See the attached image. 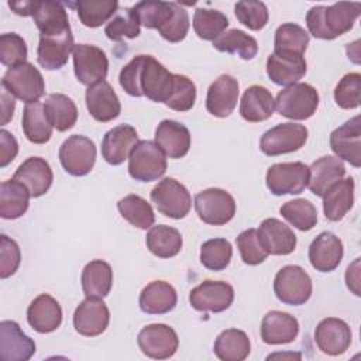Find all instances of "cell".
<instances>
[{
    "mask_svg": "<svg viewBox=\"0 0 361 361\" xmlns=\"http://www.w3.org/2000/svg\"><path fill=\"white\" fill-rule=\"evenodd\" d=\"M360 14V3L338 1L329 7L314 6L306 14V25L314 38L334 39L348 32Z\"/></svg>",
    "mask_w": 361,
    "mask_h": 361,
    "instance_id": "6da1fadb",
    "label": "cell"
},
{
    "mask_svg": "<svg viewBox=\"0 0 361 361\" xmlns=\"http://www.w3.org/2000/svg\"><path fill=\"white\" fill-rule=\"evenodd\" d=\"M319 107V93L309 83H295L276 94L275 109L290 120L310 118Z\"/></svg>",
    "mask_w": 361,
    "mask_h": 361,
    "instance_id": "7a4b0ae2",
    "label": "cell"
},
{
    "mask_svg": "<svg viewBox=\"0 0 361 361\" xmlns=\"http://www.w3.org/2000/svg\"><path fill=\"white\" fill-rule=\"evenodd\" d=\"M166 172V158L155 141L141 140L128 157V173L138 182H152Z\"/></svg>",
    "mask_w": 361,
    "mask_h": 361,
    "instance_id": "3957f363",
    "label": "cell"
},
{
    "mask_svg": "<svg viewBox=\"0 0 361 361\" xmlns=\"http://www.w3.org/2000/svg\"><path fill=\"white\" fill-rule=\"evenodd\" d=\"M312 290V279L299 265H285L275 275L274 292L278 300L285 305H305L310 299Z\"/></svg>",
    "mask_w": 361,
    "mask_h": 361,
    "instance_id": "277c9868",
    "label": "cell"
},
{
    "mask_svg": "<svg viewBox=\"0 0 361 361\" xmlns=\"http://www.w3.org/2000/svg\"><path fill=\"white\" fill-rule=\"evenodd\" d=\"M1 86L27 104L38 102L45 94L44 78L30 62L7 69L1 79Z\"/></svg>",
    "mask_w": 361,
    "mask_h": 361,
    "instance_id": "5b68a950",
    "label": "cell"
},
{
    "mask_svg": "<svg viewBox=\"0 0 361 361\" xmlns=\"http://www.w3.org/2000/svg\"><path fill=\"white\" fill-rule=\"evenodd\" d=\"M151 202L169 219H183L192 206L189 190L173 178H164L151 190Z\"/></svg>",
    "mask_w": 361,
    "mask_h": 361,
    "instance_id": "8992f818",
    "label": "cell"
},
{
    "mask_svg": "<svg viewBox=\"0 0 361 361\" xmlns=\"http://www.w3.org/2000/svg\"><path fill=\"white\" fill-rule=\"evenodd\" d=\"M309 166L303 162L274 164L267 171L265 183L275 196L299 195L307 188Z\"/></svg>",
    "mask_w": 361,
    "mask_h": 361,
    "instance_id": "52a82bcc",
    "label": "cell"
},
{
    "mask_svg": "<svg viewBox=\"0 0 361 361\" xmlns=\"http://www.w3.org/2000/svg\"><path fill=\"white\" fill-rule=\"evenodd\" d=\"M195 209L203 223L223 226L234 217L235 200L224 189L209 188L195 196Z\"/></svg>",
    "mask_w": 361,
    "mask_h": 361,
    "instance_id": "ba28073f",
    "label": "cell"
},
{
    "mask_svg": "<svg viewBox=\"0 0 361 361\" xmlns=\"http://www.w3.org/2000/svg\"><path fill=\"white\" fill-rule=\"evenodd\" d=\"M62 168L72 176L87 175L96 162V145L85 135H71L59 147Z\"/></svg>",
    "mask_w": 361,
    "mask_h": 361,
    "instance_id": "9c48e42d",
    "label": "cell"
},
{
    "mask_svg": "<svg viewBox=\"0 0 361 361\" xmlns=\"http://www.w3.org/2000/svg\"><path fill=\"white\" fill-rule=\"evenodd\" d=\"M307 135L309 131L303 124L282 123L262 134L259 148L268 157L295 152L305 145Z\"/></svg>",
    "mask_w": 361,
    "mask_h": 361,
    "instance_id": "30bf717a",
    "label": "cell"
},
{
    "mask_svg": "<svg viewBox=\"0 0 361 361\" xmlns=\"http://www.w3.org/2000/svg\"><path fill=\"white\" fill-rule=\"evenodd\" d=\"M73 71L76 79L87 86L102 82L107 76L109 59L99 47L78 44L72 51Z\"/></svg>",
    "mask_w": 361,
    "mask_h": 361,
    "instance_id": "8fae6325",
    "label": "cell"
},
{
    "mask_svg": "<svg viewBox=\"0 0 361 361\" xmlns=\"http://www.w3.org/2000/svg\"><path fill=\"white\" fill-rule=\"evenodd\" d=\"M140 89L147 99L157 103H166L173 90V73L154 56L145 55L140 72Z\"/></svg>",
    "mask_w": 361,
    "mask_h": 361,
    "instance_id": "7c38bea8",
    "label": "cell"
},
{
    "mask_svg": "<svg viewBox=\"0 0 361 361\" xmlns=\"http://www.w3.org/2000/svg\"><path fill=\"white\" fill-rule=\"evenodd\" d=\"M137 343L144 355L154 360L171 358L179 345L176 331L162 323H152L141 329Z\"/></svg>",
    "mask_w": 361,
    "mask_h": 361,
    "instance_id": "4fadbf2b",
    "label": "cell"
},
{
    "mask_svg": "<svg viewBox=\"0 0 361 361\" xmlns=\"http://www.w3.org/2000/svg\"><path fill=\"white\" fill-rule=\"evenodd\" d=\"M234 300V289L223 281L206 279L189 293V303L197 312L220 313L227 310Z\"/></svg>",
    "mask_w": 361,
    "mask_h": 361,
    "instance_id": "5bb4252c",
    "label": "cell"
},
{
    "mask_svg": "<svg viewBox=\"0 0 361 361\" xmlns=\"http://www.w3.org/2000/svg\"><path fill=\"white\" fill-rule=\"evenodd\" d=\"M330 148L337 158L347 161L350 165H361V121L354 116L330 134Z\"/></svg>",
    "mask_w": 361,
    "mask_h": 361,
    "instance_id": "9a60e30c",
    "label": "cell"
},
{
    "mask_svg": "<svg viewBox=\"0 0 361 361\" xmlns=\"http://www.w3.org/2000/svg\"><path fill=\"white\" fill-rule=\"evenodd\" d=\"M110 322L107 305L100 298H86L79 303L73 313L75 330L86 337L102 334Z\"/></svg>",
    "mask_w": 361,
    "mask_h": 361,
    "instance_id": "2e32d148",
    "label": "cell"
},
{
    "mask_svg": "<svg viewBox=\"0 0 361 361\" xmlns=\"http://www.w3.org/2000/svg\"><path fill=\"white\" fill-rule=\"evenodd\" d=\"M73 48L75 42L71 30L54 35L39 34V42L37 48L38 63L48 71L61 69L66 65L69 54L73 51Z\"/></svg>",
    "mask_w": 361,
    "mask_h": 361,
    "instance_id": "e0dca14e",
    "label": "cell"
},
{
    "mask_svg": "<svg viewBox=\"0 0 361 361\" xmlns=\"http://www.w3.org/2000/svg\"><path fill=\"white\" fill-rule=\"evenodd\" d=\"M35 353V343L23 333L14 320L0 323V358L3 361H27Z\"/></svg>",
    "mask_w": 361,
    "mask_h": 361,
    "instance_id": "ac0fdd59",
    "label": "cell"
},
{
    "mask_svg": "<svg viewBox=\"0 0 361 361\" xmlns=\"http://www.w3.org/2000/svg\"><path fill=\"white\" fill-rule=\"evenodd\" d=\"M240 86L231 75H220L207 89L206 110L214 117H228L237 106Z\"/></svg>",
    "mask_w": 361,
    "mask_h": 361,
    "instance_id": "d6986e66",
    "label": "cell"
},
{
    "mask_svg": "<svg viewBox=\"0 0 361 361\" xmlns=\"http://www.w3.org/2000/svg\"><path fill=\"white\" fill-rule=\"evenodd\" d=\"M314 341L322 353L340 355L345 353L351 344V329L341 319H323L314 330Z\"/></svg>",
    "mask_w": 361,
    "mask_h": 361,
    "instance_id": "ffe728a7",
    "label": "cell"
},
{
    "mask_svg": "<svg viewBox=\"0 0 361 361\" xmlns=\"http://www.w3.org/2000/svg\"><path fill=\"white\" fill-rule=\"evenodd\" d=\"M85 99L89 114L100 123L111 121L120 116V100L111 85L106 80L89 86Z\"/></svg>",
    "mask_w": 361,
    "mask_h": 361,
    "instance_id": "44dd1931",
    "label": "cell"
},
{
    "mask_svg": "<svg viewBox=\"0 0 361 361\" xmlns=\"http://www.w3.org/2000/svg\"><path fill=\"white\" fill-rule=\"evenodd\" d=\"M138 142V134L130 124H120L109 130L102 140V157L110 165L123 164Z\"/></svg>",
    "mask_w": 361,
    "mask_h": 361,
    "instance_id": "7402d4cb",
    "label": "cell"
},
{
    "mask_svg": "<svg viewBox=\"0 0 361 361\" xmlns=\"http://www.w3.org/2000/svg\"><path fill=\"white\" fill-rule=\"evenodd\" d=\"M13 179L21 182L28 189L31 197H39L51 188L54 173L48 161L41 157H30L17 168Z\"/></svg>",
    "mask_w": 361,
    "mask_h": 361,
    "instance_id": "603a6c76",
    "label": "cell"
},
{
    "mask_svg": "<svg viewBox=\"0 0 361 361\" xmlns=\"http://www.w3.org/2000/svg\"><path fill=\"white\" fill-rule=\"evenodd\" d=\"M343 243L341 240L330 233H320L309 247V261L316 271L331 272L343 259Z\"/></svg>",
    "mask_w": 361,
    "mask_h": 361,
    "instance_id": "cb8c5ba5",
    "label": "cell"
},
{
    "mask_svg": "<svg viewBox=\"0 0 361 361\" xmlns=\"http://www.w3.org/2000/svg\"><path fill=\"white\" fill-rule=\"evenodd\" d=\"M257 231L259 241L268 254L288 255L296 248L295 233L278 219H265Z\"/></svg>",
    "mask_w": 361,
    "mask_h": 361,
    "instance_id": "d4e9b609",
    "label": "cell"
},
{
    "mask_svg": "<svg viewBox=\"0 0 361 361\" xmlns=\"http://www.w3.org/2000/svg\"><path fill=\"white\" fill-rule=\"evenodd\" d=\"M155 142L172 159L183 158L190 148V133L175 120H162L155 130Z\"/></svg>",
    "mask_w": 361,
    "mask_h": 361,
    "instance_id": "484cf974",
    "label": "cell"
},
{
    "mask_svg": "<svg viewBox=\"0 0 361 361\" xmlns=\"http://www.w3.org/2000/svg\"><path fill=\"white\" fill-rule=\"evenodd\" d=\"M27 322L38 333H51L62 323V309L48 293L38 295L27 309Z\"/></svg>",
    "mask_w": 361,
    "mask_h": 361,
    "instance_id": "4316f807",
    "label": "cell"
},
{
    "mask_svg": "<svg viewBox=\"0 0 361 361\" xmlns=\"http://www.w3.org/2000/svg\"><path fill=\"white\" fill-rule=\"evenodd\" d=\"M307 65L303 56L272 52L267 59V75L279 86L298 83L306 73Z\"/></svg>",
    "mask_w": 361,
    "mask_h": 361,
    "instance_id": "83f0119b",
    "label": "cell"
},
{
    "mask_svg": "<svg viewBox=\"0 0 361 361\" xmlns=\"http://www.w3.org/2000/svg\"><path fill=\"white\" fill-rule=\"evenodd\" d=\"M299 333V323L296 317L289 313L271 310L261 323V338L265 344L278 345L292 343Z\"/></svg>",
    "mask_w": 361,
    "mask_h": 361,
    "instance_id": "f1b7e54d",
    "label": "cell"
},
{
    "mask_svg": "<svg viewBox=\"0 0 361 361\" xmlns=\"http://www.w3.org/2000/svg\"><path fill=\"white\" fill-rule=\"evenodd\" d=\"M345 175V166L343 161L337 157L326 155L316 159L309 166V182L307 186L310 192L316 196L323 197V195Z\"/></svg>",
    "mask_w": 361,
    "mask_h": 361,
    "instance_id": "f546056e",
    "label": "cell"
},
{
    "mask_svg": "<svg viewBox=\"0 0 361 361\" xmlns=\"http://www.w3.org/2000/svg\"><path fill=\"white\" fill-rule=\"evenodd\" d=\"M31 17L42 35H54L71 30L68 13L59 1H34Z\"/></svg>",
    "mask_w": 361,
    "mask_h": 361,
    "instance_id": "4dcf8cb0",
    "label": "cell"
},
{
    "mask_svg": "<svg viewBox=\"0 0 361 361\" xmlns=\"http://www.w3.org/2000/svg\"><path fill=\"white\" fill-rule=\"evenodd\" d=\"M178 302L175 288L165 281H152L140 293V309L147 314L169 313Z\"/></svg>",
    "mask_w": 361,
    "mask_h": 361,
    "instance_id": "1f68e13d",
    "label": "cell"
},
{
    "mask_svg": "<svg viewBox=\"0 0 361 361\" xmlns=\"http://www.w3.org/2000/svg\"><path fill=\"white\" fill-rule=\"evenodd\" d=\"M275 110L272 93L259 85L250 86L240 102V114L245 121L259 123L268 120Z\"/></svg>",
    "mask_w": 361,
    "mask_h": 361,
    "instance_id": "d6a6232c",
    "label": "cell"
},
{
    "mask_svg": "<svg viewBox=\"0 0 361 361\" xmlns=\"http://www.w3.org/2000/svg\"><path fill=\"white\" fill-rule=\"evenodd\" d=\"M354 179L347 178L334 183L323 195V212L327 220L338 221L354 204Z\"/></svg>",
    "mask_w": 361,
    "mask_h": 361,
    "instance_id": "836d02e7",
    "label": "cell"
},
{
    "mask_svg": "<svg viewBox=\"0 0 361 361\" xmlns=\"http://www.w3.org/2000/svg\"><path fill=\"white\" fill-rule=\"evenodd\" d=\"M82 289L86 298H106L113 286V269L103 259L87 262L82 271Z\"/></svg>",
    "mask_w": 361,
    "mask_h": 361,
    "instance_id": "e575fe53",
    "label": "cell"
},
{
    "mask_svg": "<svg viewBox=\"0 0 361 361\" xmlns=\"http://www.w3.org/2000/svg\"><path fill=\"white\" fill-rule=\"evenodd\" d=\"M30 192L18 180L10 179L0 185V216L7 220L21 217L30 204Z\"/></svg>",
    "mask_w": 361,
    "mask_h": 361,
    "instance_id": "d590c367",
    "label": "cell"
},
{
    "mask_svg": "<svg viewBox=\"0 0 361 361\" xmlns=\"http://www.w3.org/2000/svg\"><path fill=\"white\" fill-rule=\"evenodd\" d=\"M213 350L221 361H243L250 355L251 343L243 330L227 329L217 336Z\"/></svg>",
    "mask_w": 361,
    "mask_h": 361,
    "instance_id": "8d00e7d4",
    "label": "cell"
},
{
    "mask_svg": "<svg viewBox=\"0 0 361 361\" xmlns=\"http://www.w3.org/2000/svg\"><path fill=\"white\" fill-rule=\"evenodd\" d=\"M44 110L51 126L58 131H68L76 124L78 107L63 93H51L44 102Z\"/></svg>",
    "mask_w": 361,
    "mask_h": 361,
    "instance_id": "74e56055",
    "label": "cell"
},
{
    "mask_svg": "<svg viewBox=\"0 0 361 361\" xmlns=\"http://www.w3.org/2000/svg\"><path fill=\"white\" fill-rule=\"evenodd\" d=\"M180 233L165 224L152 226L145 237L147 248L158 258H172L179 254L182 248Z\"/></svg>",
    "mask_w": 361,
    "mask_h": 361,
    "instance_id": "f35d334b",
    "label": "cell"
},
{
    "mask_svg": "<svg viewBox=\"0 0 361 361\" xmlns=\"http://www.w3.org/2000/svg\"><path fill=\"white\" fill-rule=\"evenodd\" d=\"M52 126L45 114L44 104L39 102L28 103L23 111V131L32 144H45L52 135Z\"/></svg>",
    "mask_w": 361,
    "mask_h": 361,
    "instance_id": "ab89813d",
    "label": "cell"
},
{
    "mask_svg": "<svg viewBox=\"0 0 361 361\" xmlns=\"http://www.w3.org/2000/svg\"><path fill=\"white\" fill-rule=\"evenodd\" d=\"M309 39V32L303 27L295 23H285L275 31L274 52L303 56Z\"/></svg>",
    "mask_w": 361,
    "mask_h": 361,
    "instance_id": "60d3db41",
    "label": "cell"
},
{
    "mask_svg": "<svg viewBox=\"0 0 361 361\" xmlns=\"http://www.w3.org/2000/svg\"><path fill=\"white\" fill-rule=\"evenodd\" d=\"M213 47L220 52L237 55L241 59H252L258 52V42L254 37L248 35L243 30L224 31L213 41Z\"/></svg>",
    "mask_w": 361,
    "mask_h": 361,
    "instance_id": "b9f144b4",
    "label": "cell"
},
{
    "mask_svg": "<svg viewBox=\"0 0 361 361\" xmlns=\"http://www.w3.org/2000/svg\"><path fill=\"white\" fill-rule=\"evenodd\" d=\"M71 6L76 8L80 23L89 28H96L110 21L118 10L116 0H79Z\"/></svg>",
    "mask_w": 361,
    "mask_h": 361,
    "instance_id": "7bdbcfd3",
    "label": "cell"
},
{
    "mask_svg": "<svg viewBox=\"0 0 361 361\" xmlns=\"http://www.w3.org/2000/svg\"><path fill=\"white\" fill-rule=\"evenodd\" d=\"M131 8L140 25L151 30H159L171 20L173 14V1L145 0L135 3Z\"/></svg>",
    "mask_w": 361,
    "mask_h": 361,
    "instance_id": "ee69618b",
    "label": "cell"
},
{
    "mask_svg": "<svg viewBox=\"0 0 361 361\" xmlns=\"http://www.w3.org/2000/svg\"><path fill=\"white\" fill-rule=\"evenodd\" d=\"M117 209L124 220L138 228L147 230L155 223V214L151 204L138 195H127L120 199Z\"/></svg>",
    "mask_w": 361,
    "mask_h": 361,
    "instance_id": "f6af8a7d",
    "label": "cell"
},
{
    "mask_svg": "<svg viewBox=\"0 0 361 361\" xmlns=\"http://www.w3.org/2000/svg\"><path fill=\"white\" fill-rule=\"evenodd\" d=\"M228 27V18L219 10L196 8L193 16V30L199 38L214 41Z\"/></svg>",
    "mask_w": 361,
    "mask_h": 361,
    "instance_id": "bcb514c9",
    "label": "cell"
},
{
    "mask_svg": "<svg viewBox=\"0 0 361 361\" xmlns=\"http://www.w3.org/2000/svg\"><path fill=\"white\" fill-rule=\"evenodd\" d=\"M279 213L300 231H309L317 223V210L313 203L306 199H293L283 203Z\"/></svg>",
    "mask_w": 361,
    "mask_h": 361,
    "instance_id": "7dc6e473",
    "label": "cell"
},
{
    "mask_svg": "<svg viewBox=\"0 0 361 361\" xmlns=\"http://www.w3.org/2000/svg\"><path fill=\"white\" fill-rule=\"evenodd\" d=\"M233 257V247L226 238H212L200 247V262L210 271H223Z\"/></svg>",
    "mask_w": 361,
    "mask_h": 361,
    "instance_id": "c3c4849f",
    "label": "cell"
},
{
    "mask_svg": "<svg viewBox=\"0 0 361 361\" xmlns=\"http://www.w3.org/2000/svg\"><path fill=\"white\" fill-rule=\"evenodd\" d=\"M104 34L111 41H121L123 38H137L140 35V23L130 7L116 11V14L106 24Z\"/></svg>",
    "mask_w": 361,
    "mask_h": 361,
    "instance_id": "681fc988",
    "label": "cell"
},
{
    "mask_svg": "<svg viewBox=\"0 0 361 361\" xmlns=\"http://www.w3.org/2000/svg\"><path fill=\"white\" fill-rule=\"evenodd\" d=\"M334 100L338 107L350 110L360 106L361 102V75L350 72L344 75L334 89Z\"/></svg>",
    "mask_w": 361,
    "mask_h": 361,
    "instance_id": "f907efd6",
    "label": "cell"
},
{
    "mask_svg": "<svg viewBox=\"0 0 361 361\" xmlns=\"http://www.w3.org/2000/svg\"><path fill=\"white\" fill-rule=\"evenodd\" d=\"M234 13L237 20L252 31L262 30L267 25L269 18L267 6L262 1H254V0L235 3Z\"/></svg>",
    "mask_w": 361,
    "mask_h": 361,
    "instance_id": "816d5d0a",
    "label": "cell"
},
{
    "mask_svg": "<svg viewBox=\"0 0 361 361\" xmlns=\"http://www.w3.org/2000/svg\"><path fill=\"white\" fill-rule=\"evenodd\" d=\"M25 41L16 32H6L0 35V62L4 66L16 68L27 61Z\"/></svg>",
    "mask_w": 361,
    "mask_h": 361,
    "instance_id": "f5cc1de1",
    "label": "cell"
},
{
    "mask_svg": "<svg viewBox=\"0 0 361 361\" xmlns=\"http://www.w3.org/2000/svg\"><path fill=\"white\" fill-rule=\"evenodd\" d=\"M235 243H237V248L240 251L241 259L247 265H258L264 262L269 255L262 247L258 237V231L255 228H248L240 233Z\"/></svg>",
    "mask_w": 361,
    "mask_h": 361,
    "instance_id": "db71d44e",
    "label": "cell"
},
{
    "mask_svg": "<svg viewBox=\"0 0 361 361\" xmlns=\"http://www.w3.org/2000/svg\"><path fill=\"white\" fill-rule=\"evenodd\" d=\"M196 102V86L185 75H173V90L165 103L175 111H188Z\"/></svg>",
    "mask_w": 361,
    "mask_h": 361,
    "instance_id": "11a10c76",
    "label": "cell"
},
{
    "mask_svg": "<svg viewBox=\"0 0 361 361\" xmlns=\"http://www.w3.org/2000/svg\"><path fill=\"white\" fill-rule=\"evenodd\" d=\"M189 31L188 11L178 3H173V14L171 20L158 30L161 37L169 42H180Z\"/></svg>",
    "mask_w": 361,
    "mask_h": 361,
    "instance_id": "9f6ffc18",
    "label": "cell"
},
{
    "mask_svg": "<svg viewBox=\"0 0 361 361\" xmlns=\"http://www.w3.org/2000/svg\"><path fill=\"white\" fill-rule=\"evenodd\" d=\"M21 252L18 244L7 237L6 234L0 235V278L6 279L11 276L20 267Z\"/></svg>",
    "mask_w": 361,
    "mask_h": 361,
    "instance_id": "6f0895ef",
    "label": "cell"
},
{
    "mask_svg": "<svg viewBox=\"0 0 361 361\" xmlns=\"http://www.w3.org/2000/svg\"><path fill=\"white\" fill-rule=\"evenodd\" d=\"M145 55L134 56L127 65L123 66L118 75V82L123 90L134 97H141L142 92L140 89V72L144 63Z\"/></svg>",
    "mask_w": 361,
    "mask_h": 361,
    "instance_id": "680465c9",
    "label": "cell"
},
{
    "mask_svg": "<svg viewBox=\"0 0 361 361\" xmlns=\"http://www.w3.org/2000/svg\"><path fill=\"white\" fill-rule=\"evenodd\" d=\"M18 144L11 133L7 130L0 131V168L7 166L17 155Z\"/></svg>",
    "mask_w": 361,
    "mask_h": 361,
    "instance_id": "91938a15",
    "label": "cell"
},
{
    "mask_svg": "<svg viewBox=\"0 0 361 361\" xmlns=\"http://www.w3.org/2000/svg\"><path fill=\"white\" fill-rule=\"evenodd\" d=\"M347 288L357 296H360V258H357L351 265H348L345 272Z\"/></svg>",
    "mask_w": 361,
    "mask_h": 361,
    "instance_id": "94428289",
    "label": "cell"
},
{
    "mask_svg": "<svg viewBox=\"0 0 361 361\" xmlns=\"http://www.w3.org/2000/svg\"><path fill=\"white\" fill-rule=\"evenodd\" d=\"M14 109H16L14 96L1 86V126L7 124L11 120L14 114Z\"/></svg>",
    "mask_w": 361,
    "mask_h": 361,
    "instance_id": "6125c7cd",
    "label": "cell"
},
{
    "mask_svg": "<svg viewBox=\"0 0 361 361\" xmlns=\"http://www.w3.org/2000/svg\"><path fill=\"white\" fill-rule=\"evenodd\" d=\"M32 3L34 1H8V7L18 16H31V10H32Z\"/></svg>",
    "mask_w": 361,
    "mask_h": 361,
    "instance_id": "be15d7a7",
    "label": "cell"
}]
</instances>
